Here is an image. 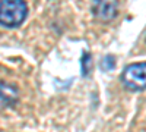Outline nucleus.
Wrapping results in <instances>:
<instances>
[{
	"instance_id": "obj_1",
	"label": "nucleus",
	"mask_w": 146,
	"mask_h": 132,
	"mask_svg": "<svg viewBox=\"0 0 146 132\" xmlns=\"http://www.w3.org/2000/svg\"><path fill=\"white\" fill-rule=\"evenodd\" d=\"M28 6L21 0H3L0 2V25L6 28H16L25 21Z\"/></svg>"
},
{
	"instance_id": "obj_2",
	"label": "nucleus",
	"mask_w": 146,
	"mask_h": 132,
	"mask_svg": "<svg viewBox=\"0 0 146 132\" xmlns=\"http://www.w3.org/2000/svg\"><path fill=\"white\" fill-rule=\"evenodd\" d=\"M121 81L130 90H145L146 88V62L129 65L124 69L123 75H121Z\"/></svg>"
},
{
	"instance_id": "obj_3",
	"label": "nucleus",
	"mask_w": 146,
	"mask_h": 132,
	"mask_svg": "<svg viewBox=\"0 0 146 132\" xmlns=\"http://www.w3.org/2000/svg\"><path fill=\"white\" fill-rule=\"evenodd\" d=\"M92 13L96 19L108 22L117 16L118 13V3L117 2H94Z\"/></svg>"
},
{
	"instance_id": "obj_4",
	"label": "nucleus",
	"mask_w": 146,
	"mask_h": 132,
	"mask_svg": "<svg viewBox=\"0 0 146 132\" xmlns=\"http://www.w3.org/2000/svg\"><path fill=\"white\" fill-rule=\"evenodd\" d=\"M18 101V90L6 82H0V110L13 106Z\"/></svg>"
},
{
	"instance_id": "obj_5",
	"label": "nucleus",
	"mask_w": 146,
	"mask_h": 132,
	"mask_svg": "<svg viewBox=\"0 0 146 132\" xmlns=\"http://www.w3.org/2000/svg\"><path fill=\"white\" fill-rule=\"evenodd\" d=\"M115 68V57L111 54H107L102 60H101V69L104 72H110Z\"/></svg>"
},
{
	"instance_id": "obj_6",
	"label": "nucleus",
	"mask_w": 146,
	"mask_h": 132,
	"mask_svg": "<svg viewBox=\"0 0 146 132\" xmlns=\"http://www.w3.org/2000/svg\"><path fill=\"white\" fill-rule=\"evenodd\" d=\"M80 63H82V75L86 76L89 74V70H91V54L89 53H83Z\"/></svg>"
}]
</instances>
